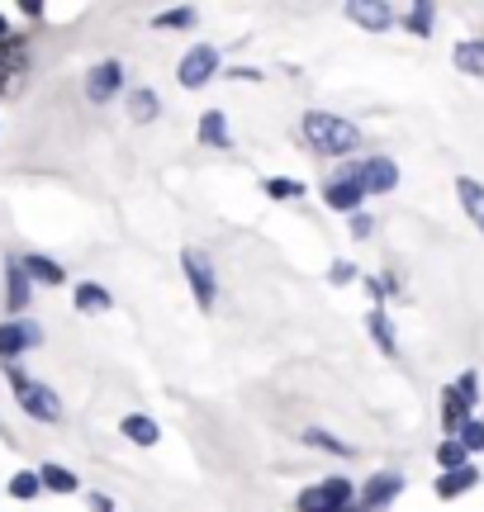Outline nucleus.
<instances>
[{
  "label": "nucleus",
  "mask_w": 484,
  "mask_h": 512,
  "mask_svg": "<svg viewBox=\"0 0 484 512\" xmlns=\"http://www.w3.org/2000/svg\"><path fill=\"white\" fill-rule=\"evenodd\" d=\"M214 72H219V48H214V43H195V48L181 57L176 81H181L186 91H200V86H209V81H214Z\"/></svg>",
  "instance_id": "4"
},
{
  "label": "nucleus",
  "mask_w": 484,
  "mask_h": 512,
  "mask_svg": "<svg viewBox=\"0 0 484 512\" xmlns=\"http://www.w3.org/2000/svg\"><path fill=\"white\" fill-rule=\"evenodd\" d=\"M356 185L366 190V195H390L394 185H399V166L390 162V157H371V162H361L352 171Z\"/></svg>",
  "instance_id": "9"
},
{
  "label": "nucleus",
  "mask_w": 484,
  "mask_h": 512,
  "mask_svg": "<svg viewBox=\"0 0 484 512\" xmlns=\"http://www.w3.org/2000/svg\"><path fill=\"white\" fill-rule=\"evenodd\" d=\"M129 114L138 119V124H152V119L162 114V95L152 91V86H138V91H129Z\"/></svg>",
  "instance_id": "23"
},
{
  "label": "nucleus",
  "mask_w": 484,
  "mask_h": 512,
  "mask_svg": "<svg viewBox=\"0 0 484 512\" xmlns=\"http://www.w3.org/2000/svg\"><path fill=\"white\" fill-rule=\"evenodd\" d=\"M361 200H366V190L356 185V176H337V181H328V190H323V204L337 209V214H361Z\"/></svg>",
  "instance_id": "12"
},
{
  "label": "nucleus",
  "mask_w": 484,
  "mask_h": 512,
  "mask_svg": "<svg viewBox=\"0 0 484 512\" xmlns=\"http://www.w3.org/2000/svg\"><path fill=\"white\" fill-rule=\"evenodd\" d=\"M91 512H119V508H114V498H105V494H91Z\"/></svg>",
  "instance_id": "36"
},
{
  "label": "nucleus",
  "mask_w": 484,
  "mask_h": 512,
  "mask_svg": "<svg viewBox=\"0 0 484 512\" xmlns=\"http://www.w3.org/2000/svg\"><path fill=\"white\" fill-rule=\"evenodd\" d=\"M456 200L466 209V219L484 233V185L475 181V176H456Z\"/></svg>",
  "instance_id": "15"
},
{
  "label": "nucleus",
  "mask_w": 484,
  "mask_h": 512,
  "mask_svg": "<svg viewBox=\"0 0 484 512\" xmlns=\"http://www.w3.org/2000/svg\"><path fill=\"white\" fill-rule=\"evenodd\" d=\"M366 328H371L375 347L385 351V356H399V342H394V323L385 318V309H371V313H366Z\"/></svg>",
  "instance_id": "24"
},
{
  "label": "nucleus",
  "mask_w": 484,
  "mask_h": 512,
  "mask_svg": "<svg viewBox=\"0 0 484 512\" xmlns=\"http://www.w3.org/2000/svg\"><path fill=\"white\" fill-rule=\"evenodd\" d=\"M5 375H10V389H15L19 408H24L29 418H34V422H48V427H57V422H62V399H57L48 384L29 380V375H24L19 366H10Z\"/></svg>",
  "instance_id": "2"
},
{
  "label": "nucleus",
  "mask_w": 484,
  "mask_h": 512,
  "mask_svg": "<svg viewBox=\"0 0 484 512\" xmlns=\"http://www.w3.org/2000/svg\"><path fill=\"white\" fill-rule=\"evenodd\" d=\"M342 512H361V508H342Z\"/></svg>",
  "instance_id": "39"
},
{
  "label": "nucleus",
  "mask_w": 484,
  "mask_h": 512,
  "mask_svg": "<svg viewBox=\"0 0 484 512\" xmlns=\"http://www.w3.org/2000/svg\"><path fill=\"white\" fill-rule=\"evenodd\" d=\"M352 479H323L314 489H304L299 494V512H342L352 508Z\"/></svg>",
  "instance_id": "5"
},
{
  "label": "nucleus",
  "mask_w": 484,
  "mask_h": 512,
  "mask_svg": "<svg viewBox=\"0 0 484 512\" xmlns=\"http://www.w3.org/2000/svg\"><path fill=\"white\" fill-rule=\"evenodd\" d=\"M119 91H124V67L119 62H95L86 72V100L91 105H110Z\"/></svg>",
  "instance_id": "8"
},
{
  "label": "nucleus",
  "mask_w": 484,
  "mask_h": 512,
  "mask_svg": "<svg viewBox=\"0 0 484 512\" xmlns=\"http://www.w3.org/2000/svg\"><path fill=\"white\" fill-rule=\"evenodd\" d=\"M399 494H404V475H394V470H380V475L366 479V494H361V512H385Z\"/></svg>",
  "instance_id": "10"
},
{
  "label": "nucleus",
  "mask_w": 484,
  "mask_h": 512,
  "mask_svg": "<svg viewBox=\"0 0 484 512\" xmlns=\"http://www.w3.org/2000/svg\"><path fill=\"white\" fill-rule=\"evenodd\" d=\"M195 19H200V10H195V5H176V10L152 15V29H195Z\"/></svg>",
  "instance_id": "27"
},
{
  "label": "nucleus",
  "mask_w": 484,
  "mask_h": 512,
  "mask_svg": "<svg viewBox=\"0 0 484 512\" xmlns=\"http://www.w3.org/2000/svg\"><path fill=\"white\" fill-rule=\"evenodd\" d=\"M19 10H24L29 19H43V10H48V5H43V0H19Z\"/></svg>",
  "instance_id": "35"
},
{
  "label": "nucleus",
  "mask_w": 484,
  "mask_h": 512,
  "mask_svg": "<svg viewBox=\"0 0 484 512\" xmlns=\"http://www.w3.org/2000/svg\"><path fill=\"white\" fill-rule=\"evenodd\" d=\"M29 299H34V285L19 266V256H5V304H10V313H24Z\"/></svg>",
  "instance_id": "13"
},
{
  "label": "nucleus",
  "mask_w": 484,
  "mask_h": 512,
  "mask_svg": "<svg viewBox=\"0 0 484 512\" xmlns=\"http://www.w3.org/2000/svg\"><path fill=\"white\" fill-rule=\"evenodd\" d=\"M228 76H233V81H261V72H257V67H233V72H228Z\"/></svg>",
  "instance_id": "37"
},
{
  "label": "nucleus",
  "mask_w": 484,
  "mask_h": 512,
  "mask_svg": "<svg viewBox=\"0 0 484 512\" xmlns=\"http://www.w3.org/2000/svg\"><path fill=\"white\" fill-rule=\"evenodd\" d=\"M261 190L271 200H304V181H295V176H271V181H261Z\"/></svg>",
  "instance_id": "28"
},
{
  "label": "nucleus",
  "mask_w": 484,
  "mask_h": 512,
  "mask_svg": "<svg viewBox=\"0 0 484 512\" xmlns=\"http://www.w3.org/2000/svg\"><path fill=\"white\" fill-rule=\"evenodd\" d=\"M299 133H304V143L314 147V152H323V157H347V152L361 147V128H356L352 119L328 114V110H309L304 124H299Z\"/></svg>",
  "instance_id": "1"
},
{
  "label": "nucleus",
  "mask_w": 484,
  "mask_h": 512,
  "mask_svg": "<svg viewBox=\"0 0 484 512\" xmlns=\"http://www.w3.org/2000/svg\"><path fill=\"white\" fill-rule=\"evenodd\" d=\"M328 280H333V285H352V280H356V266H352V261H337L333 271H328Z\"/></svg>",
  "instance_id": "33"
},
{
  "label": "nucleus",
  "mask_w": 484,
  "mask_h": 512,
  "mask_svg": "<svg viewBox=\"0 0 484 512\" xmlns=\"http://www.w3.org/2000/svg\"><path fill=\"white\" fill-rule=\"evenodd\" d=\"M119 432H124L133 446H157V441H162V427H157L148 413H129V418L119 422Z\"/></svg>",
  "instance_id": "19"
},
{
  "label": "nucleus",
  "mask_w": 484,
  "mask_h": 512,
  "mask_svg": "<svg viewBox=\"0 0 484 512\" xmlns=\"http://www.w3.org/2000/svg\"><path fill=\"white\" fill-rule=\"evenodd\" d=\"M5 38H10V24H5V15H0V43H5Z\"/></svg>",
  "instance_id": "38"
},
{
  "label": "nucleus",
  "mask_w": 484,
  "mask_h": 512,
  "mask_svg": "<svg viewBox=\"0 0 484 512\" xmlns=\"http://www.w3.org/2000/svg\"><path fill=\"white\" fill-rule=\"evenodd\" d=\"M347 19L366 34H385L394 24V5H385V0H347Z\"/></svg>",
  "instance_id": "11"
},
{
  "label": "nucleus",
  "mask_w": 484,
  "mask_h": 512,
  "mask_svg": "<svg viewBox=\"0 0 484 512\" xmlns=\"http://www.w3.org/2000/svg\"><path fill=\"white\" fill-rule=\"evenodd\" d=\"M404 24H409L413 38H432V24H437V5H432V0H418V5H409Z\"/></svg>",
  "instance_id": "25"
},
{
  "label": "nucleus",
  "mask_w": 484,
  "mask_h": 512,
  "mask_svg": "<svg viewBox=\"0 0 484 512\" xmlns=\"http://www.w3.org/2000/svg\"><path fill=\"white\" fill-rule=\"evenodd\" d=\"M43 494V484H38V470H19L15 479H10V498H19V503H29V498Z\"/></svg>",
  "instance_id": "30"
},
{
  "label": "nucleus",
  "mask_w": 484,
  "mask_h": 512,
  "mask_svg": "<svg viewBox=\"0 0 484 512\" xmlns=\"http://www.w3.org/2000/svg\"><path fill=\"white\" fill-rule=\"evenodd\" d=\"M76 309H81V313H110L114 299H110V290H105V285L81 280V285H76Z\"/></svg>",
  "instance_id": "21"
},
{
  "label": "nucleus",
  "mask_w": 484,
  "mask_h": 512,
  "mask_svg": "<svg viewBox=\"0 0 484 512\" xmlns=\"http://www.w3.org/2000/svg\"><path fill=\"white\" fill-rule=\"evenodd\" d=\"M451 62H456V72L484 76V38H461V43L451 48Z\"/></svg>",
  "instance_id": "18"
},
{
  "label": "nucleus",
  "mask_w": 484,
  "mask_h": 512,
  "mask_svg": "<svg viewBox=\"0 0 484 512\" xmlns=\"http://www.w3.org/2000/svg\"><path fill=\"white\" fill-rule=\"evenodd\" d=\"M181 271H186V285L195 294V304L200 309H214V299H219V275H214V261H209L200 247H186L181 252Z\"/></svg>",
  "instance_id": "3"
},
{
  "label": "nucleus",
  "mask_w": 484,
  "mask_h": 512,
  "mask_svg": "<svg viewBox=\"0 0 484 512\" xmlns=\"http://www.w3.org/2000/svg\"><path fill=\"white\" fill-rule=\"evenodd\" d=\"M24 72H29V48H24V38L10 34L0 43V95H15Z\"/></svg>",
  "instance_id": "6"
},
{
  "label": "nucleus",
  "mask_w": 484,
  "mask_h": 512,
  "mask_svg": "<svg viewBox=\"0 0 484 512\" xmlns=\"http://www.w3.org/2000/svg\"><path fill=\"white\" fill-rule=\"evenodd\" d=\"M304 446H318V451H328V456H356L352 441L333 437V432H323V427H309V432H304Z\"/></svg>",
  "instance_id": "26"
},
{
  "label": "nucleus",
  "mask_w": 484,
  "mask_h": 512,
  "mask_svg": "<svg viewBox=\"0 0 484 512\" xmlns=\"http://www.w3.org/2000/svg\"><path fill=\"white\" fill-rule=\"evenodd\" d=\"M437 465H442V470H466V465H470L466 446H461L456 437H447L442 446H437Z\"/></svg>",
  "instance_id": "29"
},
{
  "label": "nucleus",
  "mask_w": 484,
  "mask_h": 512,
  "mask_svg": "<svg viewBox=\"0 0 484 512\" xmlns=\"http://www.w3.org/2000/svg\"><path fill=\"white\" fill-rule=\"evenodd\" d=\"M352 238H371V219L366 214H352Z\"/></svg>",
  "instance_id": "34"
},
{
  "label": "nucleus",
  "mask_w": 484,
  "mask_h": 512,
  "mask_svg": "<svg viewBox=\"0 0 484 512\" xmlns=\"http://www.w3.org/2000/svg\"><path fill=\"white\" fill-rule=\"evenodd\" d=\"M200 143L214 147V152H228V147H233V128H228L224 110H205V114H200Z\"/></svg>",
  "instance_id": "14"
},
{
  "label": "nucleus",
  "mask_w": 484,
  "mask_h": 512,
  "mask_svg": "<svg viewBox=\"0 0 484 512\" xmlns=\"http://www.w3.org/2000/svg\"><path fill=\"white\" fill-rule=\"evenodd\" d=\"M451 389H456V394H461V399H466L470 408L480 403V380H475V370H466V375H461V380L451 384Z\"/></svg>",
  "instance_id": "32"
},
{
  "label": "nucleus",
  "mask_w": 484,
  "mask_h": 512,
  "mask_svg": "<svg viewBox=\"0 0 484 512\" xmlns=\"http://www.w3.org/2000/svg\"><path fill=\"white\" fill-rule=\"evenodd\" d=\"M456 441L466 446V456H475V451H484V422L480 418H470L461 432H456Z\"/></svg>",
  "instance_id": "31"
},
{
  "label": "nucleus",
  "mask_w": 484,
  "mask_h": 512,
  "mask_svg": "<svg viewBox=\"0 0 484 512\" xmlns=\"http://www.w3.org/2000/svg\"><path fill=\"white\" fill-rule=\"evenodd\" d=\"M43 342V328L29 323V318H15V323H0V361H15L24 351H34Z\"/></svg>",
  "instance_id": "7"
},
{
  "label": "nucleus",
  "mask_w": 484,
  "mask_h": 512,
  "mask_svg": "<svg viewBox=\"0 0 484 512\" xmlns=\"http://www.w3.org/2000/svg\"><path fill=\"white\" fill-rule=\"evenodd\" d=\"M19 266H24V275H29V285H48V290H53V285H62V280H67V271H62V266H57L53 256H19Z\"/></svg>",
  "instance_id": "16"
},
{
  "label": "nucleus",
  "mask_w": 484,
  "mask_h": 512,
  "mask_svg": "<svg viewBox=\"0 0 484 512\" xmlns=\"http://www.w3.org/2000/svg\"><path fill=\"white\" fill-rule=\"evenodd\" d=\"M38 484H43V494H76V489H81V479H76L67 465H43V470H38Z\"/></svg>",
  "instance_id": "22"
},
{
  "label": "nucleus",
  "mask_w": 484,
  "mask_h": 512,
  "mask_svg": "<svg viewBox=\"0 0 484 512\" xmlns=\"http://www.w3.org/2000/svg\"><path fill=\"white\" fill-rule=\"evenodd\" d=\"M475 484H480L475 465H466V470H442V475H437V498H442V503H451V498L470 494Z\"/></svg>",
  "instance_id": "17"
},
{
  "label": "nucleus",
  "mask_w": 484,
  "mask_h": 512,
  "mask_svg": "<svg viewBox=\"0 0 484 512\" xmlns=\"http://www.w3.org/2000/svg\"><path fill=\"white\" fill-rule=\"evenodd\" d=\"M466 422H470V403L456 389H442V427H447V437H456Z\"/></svg>",
  "instance_id": "20"
}]
</instances>
